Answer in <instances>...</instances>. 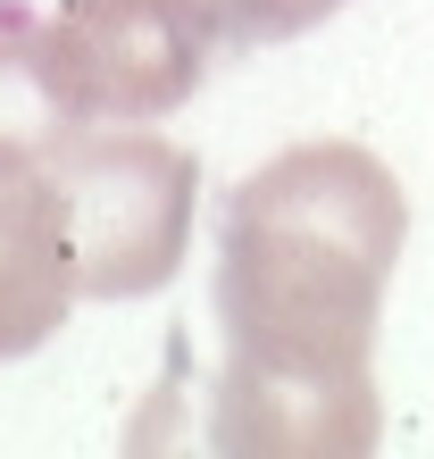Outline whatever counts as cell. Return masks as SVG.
I'll use <instances>...</instances> for the list:
<instances>
[{"mask_svg":"<svg viewBox=\"0 0 434 459\" xmlns=\"http://www.w3.org/2000/svg\"><path fill=\"white\" fill-rule=\"evenodd\" d=\"M410 201L360 143H292L226 193L209 443L242 459H360L385 435L376 326Z\"/></svg>","mask_w":434,"mask_h":459,"instance_id":"6da1fadb","label":"cell"},{"mask_svg":"<svg viewBox=\"0 0 434 459\" xmlns=\"http://www.w3.org/2000/svg\"><path fill=\"white\" fill-rule=\"evenodd\" d=\"M50 176L67 193L75 276L84 301H143L193 251L201 159L143 126H84L67 151H50Z\"/></svg>","mask_w":434,"mask_h":459,"instance_id":"7a4b0ae2","label":"cell"},{"mask_svg":"<svg viewBox=\"0 0 434 459\" xmlns=\"http://www.w3.org/2000/svg\"><path fill=\"white\" fill-rule=\"evenodd\" d=\"M50 42L92 126H151L184 109L217 59L259 50V0H59Z\"/></svg>","mask_w":434,"mask_h":459,"instance_id":"3957f363","label":"cell"},{"mask_svg":"<svg viewBox=\"0 0 434 459\" xmlns=\"http://www.w3.org/2000/svg\"><path fill=\"white\" fill-rule=\"evenodd\" d=\"M84 301L75 276V226L50 159L0 143V359H25L67 326Z\"/></svg>","mask_w":434,"mask_h":459,"instance_id":"277c9868","label":"cell"},{"mask_svg":"<svg viewBox=\"0 0 434 459\" xmlns=\"http://www.w3.org/2000/svg\"><path fill=\"white\" fill-rule=\"evenodd\" d=\"M84 126L92 117H84V100H75V84H67L50 17H0V143L50 159Z\"/></svg>","mask_w":434,"mask_h":459,"instance_id":"5b68a950","label":"cell"},{"mask_svg":"<svg viewBox=\"0 0 434 459\" xmlns=\"http://www.w3.org/2000/svg\"><path fill=\"white\" fill-rule=\"evenodd\" d=\"M343 0H259V25H267V42H292V34H309L317 17H334Z\"/></svg>","mask_w":434,"mask_h":459,"instance_id":"8992f818","label":"cell"}]
</instances>
